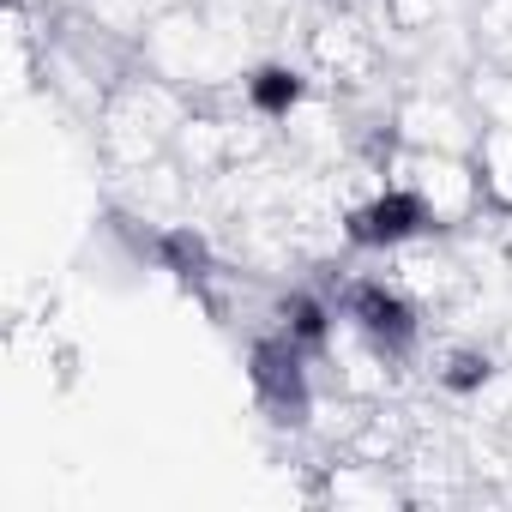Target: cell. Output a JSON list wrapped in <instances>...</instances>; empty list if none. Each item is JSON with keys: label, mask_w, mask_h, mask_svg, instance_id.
<instances>
[{"label": "cell", "mask_w": 512, "mask_h": 512, "mask_svg": "<svg viewBox=\"0 0 512 512\" xmlns=\"http://www.w3.org/2000/svg\"><path fill=\"white\" fill-rule=\"evenodd\" d=\"M476 169H482V187L494 205L512 211V79L506 85H488V103H482V133H476Z\"/></svg>", "instance_id": "cell-1"}]
</instances>
